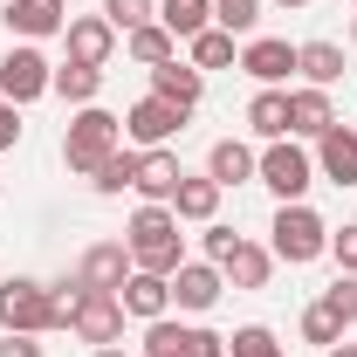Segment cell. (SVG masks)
<instances>
[{
  "label": "cell",
  "mask_w": 357,
  "mask_h": 357,
  "mask_svg": "<svg viewBox=\"0 0 357 357\" xmlns=\"http://www.w3.org/2000/svg\"><path fill=\"white\" fill-rule=\"evenodd\" d=\"M117 303H124V316H137V323H158V316H172V282L131 268V282L117 289Z\"/></svg>",
  "instance_id": "obj_14"
},
{
  "label": "cell",
  "mask_w": 357,
  "mask_h": 357,
  "mask_svg": "<svg viewBox=\"0 0 357 357\" xmlns=\"http://www.w3.org/2000/svg\"><path fill=\"white\" fill-rule=\"evenodd\" d=\"M62 35H69V62H83V69H103V62L117 55V28H110L103 14H83V21H69Z\"/></svg>",
  "instance_id": "obj_15"
},
{
  "label": "cell",
  "mask_w": 357,
  "mask_h": 357,
  "mask_svg": "<svg viewBox=\"0 0 357 357\" xmlns=\"http://www.w3.org/2000/svg\"><path fill=\"white\" fill-rule=\"evenodd\" d=\"M227 62H241L234 55V35L227 28H199L192 35V69H227Z\"/></svg>",
  "instance_id": "obj_29"
},
{
  "label": "cell",
  "mask_w": 357,
  "mask_h": 357,
  "mask_svg": "<svg viewBox=\"0 0 357 357\" xmlns=\"http://www.w3.org/2000/svg\"><path fill=\"white\" fill-rule=\"evenodd\" d=\"M241 69H248L261 89H275V83H289V76H296V48L275 42V35H255V42L241 48Z\"/></svg>",
  "instance_id": "obj_16"
},
{
  "label": "cell",
  "mask_w": 357,
  "mask_h": 357,
  "mask_svg": "<svg viewBox=\"0 0 357 357\" xmlns=\"http://www.w3.org/2000/svg\"><path fill=\"white\" fill-rule=\"evenodd\" d=\"M330 255H337V268H344V275H357V220L344 227V234H330Z\"/></svg>",
  "instance_id": "obj_35"
},
{
  "label": "cell",
  "mask_w": 357,
  "mask_h": 357,
  "mask_svg": "<svg viewBox=\"0 0 357 357\" xmlns=\"http://www.w3.org/2000/svg\"><path fill=\"white\" fill-rule=\"evenodd\" d=\"M220 192H227L220 178H178V192H172V213H178V220H199V227H206L213 213H220Z\"/></svg>",
  "instance_id": "obj_22"
},
{
  "label": "cell",
  "mask_w": 357,
  "mask_h": 357,
  "mask_svg": "<svg viewBox=\"0 0 357 357\" xmlns=\"http://www.w3.org/2000/svg\"><path fill=\"white\" fill-rule=\"evenodd\" d=\"M337 124V103H330V89H289V137H323Z\"/></svg>",
  "instance_id": "obj_17"
},
{
  "label": "cell",
  "mask_w": 357,
  "mask_h": 357,
  "mask_svg": "<svg viewBox=\"0 0 357 357\" xmlns=\"http://www.w3.org/2000/svg\"><path fill=\"white\" fill-rule=\"evenodd\" d=\"M144 357H227V337L206 330V323H172V316H158V323H144Z\"/></svg>",
  "instance_id": "obj_5"
},
{
  "label": "cell",
  "mask_w": 357,
  "mask_h": 357,
  "mask_svg": "<svg viewBox=\"0 0 357 357\" xmlns=\"http://www.w3.org/2000/svg\"><path fill=\"white\" fill-rule=\"evenodd\" d=\"M351 42H357V14H351Z\"/></svg>",
  "instance_id": "obj_42"
},
{
  "label": "cell",
  "mask_w": 357,
  "mask_h": 357,
  "mask_svg": "<svg viewBox=\"0 0 357 357\" xmlns=\"http://www.w3.org/2000/svg\"><path fill=\"white\" fill-rule=\"evenodd\" d=\"M124 55H131V62H144V69H158V62H172V55H178V35L165 28V21H144V28H131V35H124Z\"/></svg>",
  "instance_id": "obj_23"
},
{
  "label": "cell",
  "mask_w": 357,
  "mask_h": 357,
  "mask_svg": "<svg viewBox=\"0 0 357 357\" xmlns=\"http://www.w3.org/2000/svg\"><path fill=\"white\" fill-rule=\"evenodd\" d=\"M89 357H131V351H117V344H103V351H89Z\"/></svg>",
  "instance_id": "obj_40"
},
{
  "label": "cell",
  "mask_w": 357,
  "mask_h": 357,
  "mask_svg": "<svg viewBox=\"0 0 357 357\" xmlns=\"http://www.w3.org/2000/svg\"><path fill=\"white\" fill-rule=\"evenodd\" d=\"M234 241H241L234 227H213V220H206V261H227V255H234Z\"/></svg>",
  "instance_id": "obj_37"
},
{
  "label": "cell",
  "mask_w": 357,
  "mask_h": 357,
  "mask_svg": "<svg viewBox=\"0 0 357 357\" xmlns=\"http://www.w3.org/2000/svg\"><path fill=\"white\" fill-rule=\"evenodd\" d=\"M158 21L172 28L178 42H192L199 28H213V0H158Z\"/></svg>",
  "instance_id": "obj_27"
},
{
  "label": "cell",
  "mask_w": 357,
  "mask_h": 357,
  "mask_svg": "<svg viewBox=\"0 0 357 357\" xmlns=\"http://www.w3.org/2000/svg\"><path fill=\"white\" fill-rule=\"evenodd\" d=\"M48 83H55V62L42 48H7L0 55V96L7 103H35V96H48Z\"/></svg>",
  "instance_id": "obj_8"
},
{
  "label": "cell",
  "mask_w": 357,
  "mask_h": 357,
  "mask_svg": "<svg viewBox=\"0 0 357 357\" xmlns=\"http://www.w3.org/2000/svg\"><path fill=\"white\" fill-rule=\"evenodd\" d=\"M255 21H261V0H213V28H227L234 42L255 35Z\"/></svg>",
  "instance_id": "obj_31"
},
{
  "label": "cell",
  "mask_w": 357,
  "mask_h": 357,
  "mask_svg": "<svg viewBox=\"0 0 357 357\" xmlns=\"http://www.w3.org/2000/svg\"><path fill=\"white\" fill-rule=\"evenodd\" d=\"M178 178H185V165H178V151H165V144H151V151H137V185H131V192H144V206H172Z\"/></svg>",
  "instance_id": "obj_11"
},
{
  "label": "cell",
  "mask_w": 357,
  "mask_h": 357,
  "mask_svg": "<svg viewBox=\"0 0 357 357\" xmlns=\"http://www.w3.org/2000/svg\"><path fill=\"white\" fill-rule=\"evenodd\" d=\"M255 165H261V158H255L241 137H220V144L206 151V178H220V185H241V178H255Z\"/></svg>",
  "instance_id": "obj_24"
},
{
  "label": "cell",
  "mask_w": 357,
  "mask_h": 357,
  "mask_svg": "<svg viewBox=\"0 0 357 357\" xmlns=\"http://www.w3.org/2000/svg\"><path fill=\"white\" fill-rule=\"evenodd\" d=\"M255 178H261L268 192H275V199L289 206V199H303V192H310L316 165H310V151H303V144H289V137H275V144L261 151V165H255Z\"/></svg>",
  "instance_id": "obj_6"
},
{
  "label": "cell",
  "mask_w": 357,
  "mask_h": 357,
  "mask_svg": "<svg viewBox=\"0 0 357 357\" xmlns=\"http://www.w3.org/2000/svg\"><path fill=\"white\" fill-rule=\"evenodd\" d=\"M227 357H289V351L275 344V330H268V323H248V330H234V337H227Z\"/></svg>",
  "instance_id": "obj_30"
},
{
  "label": "cell",
  "mask_w": 357,
  "mask_h": 357,
  "mask_svg": "<svg viewBox=\"0 0 357 357\" xmlns=\"http://www.w3.org/2000/svg\"><path fill=\"white\" fill-rule=\"evenodd\" d=\"M234 282V289H268V275H275V255L268 248H255V241H234V255L227 261H213Z\"/></svg>",
  "instance_id": "obj_21"
},
{
  "label": "cell",
  "mask_w": 357,
  "mask_h": 357,
  "mask_svg": "<svg viewBox=\"0 0 357 357\" xmlns=\"http://www.w3.org/2000/svg\"><path fill=\"white\" fill-rule=\"evenodd\" d=\"M89 185L96 192H124V185H137V144H124V151H110L96 172H89Z\"/></svg>",
  "instance_id": "obj_28"
},
{
  "label": "cell",
  "mask_w": 357,
  "mask_h": 357,
  "mask_svg": "<svg viewBox=\"0 0 357 357\" xmlns=\"http://www.w3.org/2000/svg\"><path fill=\"white\" fill-rule=\"evenodd\" d=\"M303 344H323V351H330V344H344V323L323 310V303H310V310H303Z\"/></svg>",
  "instance_id": "obj_34"
},
{
  "label": "cell",
  "mask_w": 357,
  "mask_h": 357,
  "mask_svg": "<svg viewBox=\"0 0 357 357\" xmlns=\"http://www.w3.org/2000/svg\"><path fill=\"white\" fill-rule=\"evenodd\" d=\"M199 89H206V76H199L192 62H178V55L151 69V96H165V103H178V110H192V103H199Z\"/></svg>",
  "instance_id": "obj_19"
},
{
  "label": "cell",
  "mask_w": 357,
  "mask_h": 357,
  "mask_svg": "<svg viewBox=\"0 0 357 357\" xmlns=\"http://www.w3.org/2000/svg\"><path fill=\"white\" fill-rule=\"evenodd\" d=\"M220 296H227V275H220L213 261H178V268H172V303H178L185 316H206Z\"/></svg>",
  "instance_id": "obj_10"
},
{
  "label": "cell",
  "mask_w": 357,
  "mask_h": 357,
  "mask_svg": "<svg viewBox=\"0 0 357 357\" xmlns=\"http://www.w3.org/2000/svg\"><path fill=\"white\" fill-rule=\"evenodd\" d=\"M185 117H192V110H178L165 96H144V103H131V117H124V137H131L137 151H151V144H172V137L185 131Z\"/></svg>",
  "instance_id": "obj_9"
},
{
  "label": "cell",
  "mask_w": 357,
  "mask_h": 357,
  "mask_svg": "<svg viewBox=\"0 0 357 357\" xmlns=\"http://www.w3.org/2000/svg\"><path fill=\"white\" fill-rule=\"evenodd\" d=\"M248 131L268 137V144H275V137H289V89H261V96L248 103Z\"/></svg>",
  "instance_id": "obj_25"
},
{
  "label": "cell",
  "mask_w": 357,
  "mask_h": 357,
  "mask_svg": "<svg viewBox=\"0 0 357 357\" xmlns=\"http://www.w3.org/2000/svg\"><path fill=\"white\" fill-rule=\"evenodd\" d=\"M14 144H21V103L0 96V151H14Z\"/></svg>",
  "instance_id": "obj_36"
},
{
  "label": "cell",
  "mask_w": 357,
  "mask_h": 357,
  "mask_svg": "<svg viewBox=\"0 0 357 357\" xmlns=\"http://www.w3.org/2000/svg\"><path fill=\"white\" fill-rule=\"evenodd\" d=\"M268 7H310V0H268Z\"/></svg>",
  "instance_id": "obj_41"
},
{
  "label": "cell",
  "mask_w": 357,
  "mask_h": 357,
  "mask_svg": "<svg viewBox=\"0 0 357 357\" xmlns=\"http://www.w3.org/2000/svg\"><path fill=\"white\" fill-rule=\"evenodd\" d=\"M7 28L21 42H48L69 28V0H7Z\"/></svg>",
  "instance_id": "obj_12"
},
{
  "label": "cell",
  "mask_w": 357,
  "mask_h": 357,
  "mask_svg": "<svg viewBox=\"0 0 357 357\" xmlns=\"http://www.w3.org/2000/svg\"><path fill=\"white\" fill-rule=\"evenodd\" d=\"M330 357H357V344H330Z\"/></svg>",
  "instance_id": "obj_39"
},
{
  "label": "cell",
  "mask_w": 357,
  "mask_h": 357,
  "mask_svg": "<svg viewBox=\"0 0 357 357\" xmlns=\"http://www.w3.org/2000/svg\"><path fill=\"white\" fill-rule=\"evenodd\" d=\"M69 330H76L83 344L103 351V344H117V337H124V303H117L110 289H83V296L69 303Z\"/></svg>",
  "instance_id": "obj_7"
},
{
  "label": "cell",
  "mask_w": 357,
  "mask_h": 357,
  "mask_svg": "<svg viewBox=\"0 0 357 357\" xmlns=\"http://www.w3.org/2000/svg\"><path fill=\"white\" fill-rule=\"evenodd\" d=\"M316 303H323V310H330L337 323H344V330H351V323H357V275H337V282H330Z\"/></svg>",
  "instance_id": "obj_33"
},
{
  "label": "cell",
  "mask_w": 357,
  "mask_h": 357,
  "mask_svg": "<svg viewBox=\"0 0 357 357\" xmlns=\"http://www.w3.org/2000/svg\"><path fill=\"white\" fill-rule=\"evenodd\" d=\"M103 21H110L117 35H131L144 21H158V0H103Z\"/></svg>",
  "instance_id": "obj_32"
},
{
  "label": "cell",
  "mask_w": 357,
  "mask_h": 357,
  "mask_svg": "<svg viewBox=\"0 0 357 357\" xmlns=\"http://www.w3.org/2000/svg\"><path fill=\"white\" fill-rule=\"evenodd\" d=\"M316 165H323V178H337V185H357V131L351 124H330V131L316 137Z\"/></svg>",
  "instance_id": "obj_18"
},
{
  "label": "cell",
  "mask_w": 357,
  "mask_h": 357,
  "mask_svg": "<svg viewBox=\"0 0 357 357\" xmlns=\"http://www.w3.org/2000/svg\"><path fill=\"white\" fill-rule=\"evenodd\" d=\"M0 330H21V337H55L69 330V303L35 282V275H7L0 282Z\"/></svg>",
  "instance_id": "obj_1"
},
{
  "label": "cell",
  "mask_w": 357,
  "mask_h": 357,
  "mask_svg": "<svg viewBox=\"0 0 357 357\" xmlns=\"http://www.w3.org/2000/svg\"><path fill=\"white\" fill-rule=\"evenodd\" d=\"M110 151H124V117H110L103 103H83V117H76V124H69V137H62V165L89 178Z\"/></svg>",
  "instance_id": "obj_3"
},
{
  "label": "cell",
  "mask_w": 357,
  "mask_h": 357,
  "mask_svg": "<svg viewBox=\"0 0 357 357\" xmlns=\"http://www.w3.org/2000/svg\"><path fill=\"white\" fill-rule=\"evenodd\" d=\"M296 76H303L310 89H337L344 83V48L337 42H303L296 48Z\"/></svg>",
  "instance_id": "obj_20"
},
{
  "label": "cell",
  "mask_w": 357,
  "mask_h": 357,
  "mask_svg": "<svg viewBox=\"0 0 357 357\" xmlns=\"http://www.w3.org/2000/svg\"><path fill=\"white\" fill-rule=\"evenodd\" d=\"M48 96H62V103H96V96H103V69L62 62V69H55V83H48Z\"/></svg>",
  "instance_id": "obj_26"
},
{
  "label": "cell",
  "mask_w": 357,
  "mask_h": 357,
  "mask_svg": "<svg viewBox=\"0 0 357 357\" xmlns=\"http://www.w3.org/2000/svg\"><path fill=\"white\" fill-rule=\"evenodd\" d=\"M124 248H131V268H144V275H165V282H172V268L185 261L178 213H172V206H137V213H131V234H124Z\"/></svg>",
  "instance_id": "obj_2"
},
{
  "label": "cell",
  "mask_w": 357,
  "mask_h": 357,
  "mask_svg": "<svg viewBox=\"0 0 357 357\" xmlns=\"http://www.w3.org/2000/svg\"><path fill=\"white\" fill-rule=\"evenodd\" d=\"M76 282H83V289H110V296H117V289L131 282V248H124V241H96V248L83 255V268H76Z\"/></svg>",
  "instance_id": "obj_13"
},
{
  "label": "cell",
  "mask_w": 357,
  "mask_h": 357,
  "mask_svg": "<svg viewBox=\"0 0 357 357\" xmlns=\"http://www.w3.org/2000/svg\"><path fill=\"white\" fill-rule=\"evenodd\" d=\"M0 357H48V344L21 337V330H7V337H0Z\"/></svg>",
  "instance_id": "obj_38"
},
{
  "label": "cell",
  "mask_w": 357,
  "mask_h": 357,
  "mask_svg": "<svg viewBox=\"0 0 357 357\" xmlns=\"http://www.w3.org/2000/svg\"><path fill=\"white\" fill-rule=\"evenodd\" d=\"M268 234H275V248H268V255H275V261H289V268H310V261H323V255H330V227L316 220L303 199H289V206L275 213V227H268Z\"/></svg>",
  "instance_id": "obj_4"
}]
</instances>
